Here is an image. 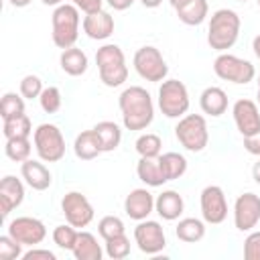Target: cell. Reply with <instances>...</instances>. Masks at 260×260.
<instances>
[{
    "instance_id": "6da1fadb",
    "label": "cell",
    "mask_w": 260,
    "mask_h": 260,
    "mask_svg": "<svg viewBox=\"0 0 260 260\" xmlns=\"http://www.w3.org/2000/svg\"><path fill=\"white\" fill-rule=\"evenodd\" d=\"M118 106H120V112H122V124L128 130H144L154 120L152 98L140 85L126 87L118 98Z\"/></svg>"
},
{
    "instance_id": "7a4b0ae2",
    "label": "cell",
    "mask_w": 260,
    "mask_h": 260,
    "mask_svg": "<svg viewBox=\"0 0 260 260\" xmlns=\"http://www.w3.org/2000/svg\"><path fill=\"white\" fill-rule=\"evenodd\" d=\"M240 16L232 8H219L211 14L209 26H207V43L213 51L225 53L232 49L240 37Z\"/></svg>"
},
{
    "instance_id": "3957f363",
    "label": "cell",
    "mask_w": 260,
    "mask_h": 260,
    "mask_svg": "<svg viewBox=\"0 0 260 260\" xmlns=\"http://www.w3.org/2000/svg\"><path fill=\"white\" fill-rule=\"evenodd\" d=\"M79 8L75 4H59L53 10L51 24H53V43L59 49H69L75 47V41L79 37Z\"/></svg>"
},
{
    "instance_id": "277c9868",
    "label": "cell",
    "mask_w": 260,
    "mask_h": 260,
    "mask_svg": "<svg viewBox=\"0 0 260 260\" xmlns=\"http://www.w3.org/2000/svg\"><path fill=\"white\" fill-rule=\"evenodd\" d=\"M95 63L100 71V79L108 87H118L128 79V65L124 51L118 45H104L95 53Z\"/></svg>"
},
{
    "instance_id": "5b68a950",
    "label": "cell",
    "mask_w": 260,
    "mask_h": 260,
    "mask_svg": "<svg viewBox=\"0 0 260 260\" xmlns=\"http://www.w3.org/2000/svg\"><path fill=\"white\" fill-rule=\"evenodd\" d=\"M177 140L191 152H201L209 142L207 122L201 114H185L175 126Z\"/></svg>"
},
{
    "instance_id": "8992f818",
    "label": "cell",
    "mask_w": 260,
    "mask_h": 260,
    "mask_svg": "<svg viewBox=\"0 0 260 260\" xmlns=\"http://www.w3.org/2000/svg\"><path fill=\"white\" fill-rule=\"evenodd\" d=\"M32 144L43 162H59L65 156V138L55 124H39L32 134Z\"/></svg>"
},
{
    "instance_id": "52a82bcc",
    "label": "cell",
    "mask_w": 260,
    "mask_h": 260,
    "mask_svg": "<svg viewBox=\"0 0 260 260\" xmlns=\"http://www.w3.org/2000/svg\"><path fill=\"white\" fill-rule=\"evenodd\" d=\"M187 85L179 79H165L158 87V108L167 118H183L189 110Z\"/></svg>"
},
{
    "instance_id": "ba28073f",
    "label": "cell",
    "mask_w": 260,
    "mask_h": 260,
    "mask_svg": "<svg viewBox=\"0 0 260 260\" xmlns=\"http://www.w3.org/2000/svg\"><path fill=\"white\" fill-rule=\"evenodd\" d=\"M213 71L219 79L232 81V83H238V85L250 83L256 75V69L250 61H246L242 57H236L232 53H219L213 61Z\"/></svg>"
},
{
    "instance_id": "9c48e42d",
    "label": "cell",
    "mask_w": 260,
    "mask_h": 260,
    "mask_svg": "<svg viewBox=\"0 0 260 260\" xmlns=\"http://www.w3.org/2000/svg\"><path fill=\"white\" fill-rule=\"evenodd\" d=\"M132 65L136 69V73L146 79V81H165L167 73H169V67H167V61L162 57V53L152 47V45H146V47H140L136 53H134V59H132Z\"/></svg>"
},
{
    "instance_id": "30bf717a",
    "label": "cell",
    "mask_w": 260,
    "mask_h": 260,
    "mask_svg": "<svg viewBox=\"0 0 260 260\" xmlns=\"http://www.w3.org/2000/svg\"><path fill=\"white\" fill-rule=\"evenodd\" d=\"M61 209L67 223H71L73 228H85L93 219V205L79 191L65 193V197L61 199Z\"/></svg>"
},
{
    "instance_id": "8fae6325",
    "label": "cell",
    "mask_w": 260,
    "mask_h": 260,
    "mask_svg": "<svg viewBox=\"0 0 260 260\" xmlns=\"http://www.w3.org/2000/svg\"><path fill=\"white\" fill-rule=\"evenodd\" d=\"M8 234L22 246H39L47 238V228L41 219L22 215L8 223Z\"/></svg>"
},
{
    "instance_id": "7c38bea8",
    "label": "cell",
    "mask_w": 260,
    "mask_h": 260,
    "mask_svg": "<svg viewBox=\"0 0 260 260\" xmlns=\"http://www.w3.org/2000/svg\"><path fill=\"white\" fill-rule=\"evenodd\" d=\"M134 240H136V246L140 248V252H144V254H158L167 246L162 225L148 217L138 221V225L134 228Z\"/></svg>"
},
{
    "instance_id": "4fadbf2b",
    "label": "cell",
    "mask_w": 260,
    "mask_h": 260,
    "mask_svg": "<svg viewBox=\"0 0 260 260\" xmlns=\"http://www.w3.org/2000/svg\"><path fill=\"white\" fill-rule=\"evenodd\" d=\"M201 215L203 221L217 225L228 217V201H225V193L221 187L217 185H207L201 191Z\"/></svg>"
},
{
    "instance_id": "5bb4252c",
    "label": "cell",
    "mask_w": 260,
    "mask_h": 260,
    "mask_svg": "<svg viewBox=\"0 0 260 260\" xmlns=\"http://www.w3.org/2000/svg\"><path fill=\"white\" fill-rule=\"evenodd\" d=\"M260 221V197L256 193H242L234 203V225L240 232H252Z\"/></svg>"
},
{
    "instance_id": "9a60e30c",
    "label": "cell",
    "mask_w": 260,
    "mask_h": 260,
    "mask_svg": "<svg viewBox=\"0 0 260 260\" xmlns=\"http://www.w3.org/2000/svg\"><path fill=\"white\" fill-rule=\"evenodd\" d=\"M232 114L242 136L260 132V110L252 100H238L232 108Z\"/></svg>"
},
{
    "instance_id": "2e32d148",
    "label": "cell",
    "mask_w": 260,
    "mask_h": 260,
    "mask_svg": "<svg viewBox=\"0 0 260 260\" xmlns=\"http://www.w3.org/2000/svg\"><path fill=\"white\" fill-rule=\"evenodd\" d=\"M124 211L130 219L142 221L154 211V197L148 189H132L124 199Z\"/></svg>"
},
{
    "instance_id": "e0dca14e",
    "label": "cell",
    "mask_w": 260,
    "mask_h": 260,
    "mask_svg": "<svg viewBox=\"0 0 260 260\" xmlns=\"http://www.w3.org/2000/svg\"><path fill=\"white\" fill-rule=\"evenodd\" d=\"M24 201V185L20 179L6 175L0 181V215L8 217L12 209H16Z\"/></svg>"
},
{
    "instance_id": "ac0fdd59",
    "label": "cell",
    "mask_w": 260,
    "mask_h": 260,
    "mask_svg": "<svg viewBox=\"0 0 260 260\" xmlns=\"http://www.w3.org/2000/svg\"><path fill=\"white\" fill-rule=\"evenodd\" d=\"M81 26H83V32L89 39H93V41H106L114 32V16L102 8L98 12L85 14Z\"/></svg>"
},
{
    "instance_id": "d6986e66",
    "label": "cell",
    "mask_w": 260,
    "mask_h": 260,
    "mask_svg": "<svg viewBox=\"0 0 260 260\" xmlns=\"http://www.w3.org/2000/svg\"><path fill=\"white\" fill-rule=\"evenodd\" d=\"M20 175H22V179L26 181V185H28L30 189H35V191H45V189H49L51 183H53L51 171H49L41 160H32V158L24 160V162L20 165Z\"/></svg>"
},
{
    "instance_id": "ffe728a7",
    "label": "cell",
    "mask_w": 260,
    "mask_h": 260,
    "mask_svg": "<svg viewBox=\"0 0 260 260\" xmlns=\"http://www.w3.org/2000/svg\"><path fill=\"white\" fill-rule=\"evenodd\" d=\"M183 209H185L183 197H181L177 191H173V189L162 191V193L154 199V211H156L162 219H167V221L179 219L181 213H183Z\"/></svg>"
},
{
    "instance_id": "44dd1931",
    "label": "cell",
    "mask_w": 260,
    "mask_h": 260,
    "mask_svg": "<svg viewBox=\"0 0 260 260\" xmlns=\"http://www.w3.org/2000/svg\"><path fill=\"white\" fill-rule=\"evenodd\" d=\"M199 106H201L203 114L217 118V116L225 114V110H228V93L217 85H209L201 91Z\"/></svg>"
},
{
    "instance_id": "7402d4cb",
    "label": "cell",
    "mask_w": 260,
    "mask_h": 260,
    "mask_svg": "<svg viewBox=\"0 0 260 260\" xmlns=\"http://www.w3.org/2000/svg\"><path fill=\"white\" fill-rule=\"evenodd\" d=\"M73 150H75V156L81 158V160H93L95 156H100L104 152L100 136H98V132L93 128L91 130H83L81 134H77V138L73 142Z\"/></svg>"
},
{
    "instance_id": "603a6c76",
    "label": "cell",
    "mask_w": 260,
    "mask_h": 260,
    "mask_svg": "<svg viewBox=\"0 0 260 260\" xmlns=\"http://www.w3.org/2000/svg\"><path fill=\"white\" fill-rule=\"evenodd\" d=\"M59 63H61V69H63L67 75H71V77L83 75V73L87 71V65H89L87 55H85L81 49H77V47L63 49Z\"/></svg>"
},
{
    "instance_id": "cb8c5ba5",
    "label": "cell",
    "mask_w": 260,
    "mask_h": 260,
    "mask_svg": "<svg viewBox=\"0 0 260 260\" xmlns=\"http://www.w3.org/2000/svg\"><path fill=\"white\" fill-rule=\"evenodd\" d=\"M71 252L77 260H102V256H104V250L98 244L95 236L89 232H83V230L77 234V242Z\"/></svg>"
},
{
    "instance_id": "d4e9b609",
    "label": "cell",
    "mask_w": 260,
    "mask_h": 260,
    "mask_svg": "<svg viewBox=\"0 0 260 260\" xmlns=\"http://www.w3.org/2000/svg\"><path fill=\"white\" fill-rule=\"evenodd\" d=\"M136 175L148 187H160V185L167 183V177L160 171L158 158H144V156H140V160L136 165Z\"/></svg>"
},
{
    "instance_id": "484cf974",
    "label": "cell",
    "mask_w": 260,
    "mask_h": 260,
    "mask_svg": "<svg viewBox=\"0 0 260 260\" xmlns=\"http://www.w3.org/2000/svg\"><path fill=\"white\" fill-rule=\"evenodd\" d=\"M209 12V4L207 0H189L187 4H183L181 8H177V16L183 24L187 26H197L207 18Z\"/></svg>"
},
{
    "instance_id": "4316f807",
    "label": "cell",
    "mask_w": 260,
    "mask_h": 260,
    "mask_svg": "<svg viewBox=\"0 0 260 260\" xmlns=\"http://www.w3.org/2000/svg\"><path fill=\"white\" fill-rule=\"evenodd\" d=\"M93 130L98 132L100 136V142H102V150L104 152H112L120 146V140H122V130L116 122H110V120H104V122H98L93 126Z\"/></svg>"
},
{
    "instance_id": "83f0119b",
    "label": "cell",
    "mask_w": 260,
    "mask_h": 260,
    "mask_svg": "<svg viewBox=\"0 0 260 260\" xmlns=\"http://www.w3.org/2000/svg\"><path fill=\"white\" fill-rule=\"evenodd\" d=\"M175 234L181 242H187V244H195L199 240H203L205 236V223L197 217H183L179 219L177 228H175Z\"/></svg>"
},
{
    "instance_id": "f1b7e54d",
    "label": "cell",
    "mask_w": 260,
    "mask_h": 260,
    "mask_svg": "<svg viewBox=\"0 0 260 260\" xmlns=\"http://www.w3.org/2000/svg\"><path fill=\"white\" fill-rule=\"evenodd\" d=\"M158 165H160V171L162 175L167 177V181H175V179H181L187 171V158L179 152H165L158 156Z\"/></svg>"
},
{
    "instance_id": "f546056e",
    "label": "cell",
    "mask_w": 260,
    "mask_h": 260,
    "mask_svg": "<svg viewBox=\"0 0 260 260\" xmlns=\"http://www.w3.org/2000/svg\"><path fill=\"white\" fill-rule=\"evenodd\" d=\"M2 132H4V138H18V136L28 138V136L32 134L30 118H28L26 114H20V116H14V118H8V120H4Z\"/></svg>"
},
{
    "instance_id": "4dcf8cb0",
    "label": "cell",
    "mask_w": 260,
    "mask_h": 260,
    "mask_svg": "<svg viewBox=\"0 0 260 260\" xmlns=\"http://www.w3.org/2000/svg\"><path fill=\"white\" fill-rule=\"evenodd\" d=\"M30 150H32V144L28 138L24 136H18V138H6V144H4V152L10 160L14 162H24L30 158Z\"/></svg>"
},
{
    "instance_id": "1f68e13d",
    "label": "cell",
    "mask_w": 260,
    "mask_h": 260,
    "mask_svg": "<svg viewBox=\"0 0 260 260\" xmlns=\"http://www.w3.org/2000/svg\"><path fill=\"white\" fill-rule=\"evenodd\" d=\"M136 152L144 158H158L160 156V150H162V140L158 134H152V132H146V134H140L136 138Z\"/></svg>"
},
{
    "instance_id": "d6a6232c",
    "label": "cell",
    "mask_w": 260,
    "mask_h": 260,
    "mask_svg": "<svg viewBox=\"0 0 260 260\" xmlns=\"http://www.w3.org/2000/svg\"><path fill=\"white\" fill-rule=\"evenodd\" d=\"M20 114H24V98L14 93V91L4 93L2 102H0V116H2V120L14 118V116H20Z\"/></svg>"
},
{
    "instance_id": "836d02e7",
    "label": "cell",
    "mask_w": 260,
    "mask_h": 260,
    "mask_svg": "<svg viewBox=\"0 0 260 260\" xmlns=\"http://www.w3.org/2000/svg\"><path fill=\"white\" fill-rule=\"evenodd\" d=\"M98 234L104 240H110V238L126 234V228H124V221L118 215H104L100 219V223H98Z\"/></svg>"
},
{
    "instance_id": "e575fe53",
    "label": "cell",
    "mask_w": 260,
    "mask_h": 260,
    "mask_svg": "<svg viewBox=\"0 0 260 260\" xmlns=\"http://www.w3.org/2000/svg\"><path fill=\"white\" fill-rule=\"evenodd\" d=\"M77 234H79L77 228H73L71 223H63L53 230V242L63 250H73V246L77 242Z\"/></svg>"
},
{
    "instance_id": "d590c367",
    "label": "cell",
    "mask_w": 260,
    "mask_h": 260,
    "mask_svg": "<svg viewBox=\"0 0 260 260\" xmlns=\"http://www.w3.org/2000/svg\"><path fill=\"white\" fill-rule=\"evenodd\" d=\"M106 254L112 258V260H122L130 254V240L126 234L122 236H116V238H110L106 240Z\"/></svg>"
},
{
    "instance_id": "8d00e7d4",
    "label": "cell",
    "mask_w": 260,
    "mask_h": 260,
    "mask_svg": "<svg viewBox=\"0 0 260 260\" xmlns=\"http://www.w3.org/2000/svg\"><path fill=\"white\" fill-rule=\"evenodd\" d=\"M39 102H41V108H43L47 114L59 112V110H61V104H63V98H61L59 87H55V85L45 87L43 93L39 95Z\"/></svg>"
},
{
    "instance_id": "74e56055",
    "label": "cell",
    "mask_w": 260,
    "mask_h": 260,
    "mask_svg": "<svg viewBox=\"0 0 260 260\" xmlns=\"http://www.w3.org/2000/svg\"><path fill=\"white\" fill-rule=\"evenodd\" d=\"M22 258V244L16 242L10 234L0 236V260H16Z\"/></svg>"
},
{
    "instance_id": "f35d334b",
    "label": "cell",
    "mask_w": 260,
    "mask_h": 260,
    "mask_svg": "<svg viewBox=\"0 0 260 260\" xmlns=\"http://www.w3.org/2000/svg\"><path fill=\"white\" fill-rule=\"evenodd\" d=\"M43 81H41V77L39 75H24L22 79H20V95L24 98V100H35V98H39L41 93H43Z\"/></svg>"
},
{
    "instance_id": "ab89813d",
    "label": "cell",
    "mask_w": 260,
    "mask_h": 260,
    "mask_svg": "<svg viewBox=\"0 0 260 260\" xmlns=\"http://www.w3.org/2000/svg\"><path fill=\"white\" fill-rule=\"evenodd\" d=\"M244 258L246 260H260V230L250 232L244 240Z\"/></svg>"
},
{
    "instance_id": "60d3db41",
    "label": "cell",
    "mask_w": 260,
    "mask_h": 260,
    "mask_svg": "<svg viewBox=\"0 0 260 260\" xmlns=\"http://www.w3.org/2000/svg\"><path fill=\"white\" fill-rule=\"evenodd\" d=\"M22 260H55V254L51 250H43V248L32 246V250L22 254Z\"/></svg>"
},
{
    "instance_id": "b9f144b4",
    "label": "cell",
    "mask_w": 260,
    "mask_h": 260,
    "mask_svg": "<svg viewBox=\"0 0 260 260\" xmlns=\"http://www.w3.org/2000/svg\"><path fill=\"white\" fill-rule=\"evenodd\" d=\"M81 12H85V14H91V12H98V10H102V0H71Z\"/></svg>"
},
{
    "instance_id": "7bdbcfd3",
    "label": "cell",
    "mask_w": 260,
    "mask_h": 260,
    "mask_svg": "<svg viewBox=\"0 0 260 260\" xmlns=\"http://www.w3.org/2000/svg\"><path fill=\"white\" fill-rule=\"evenodd\" d=\"M244 148H246L250 154L260 156V132L250 134V136H244Z\"/></svg>"
},
{
    "instance_id": "ee69618b",
    "label": "cell",
    "mask_w": 260,
    "mask_h": 260,
    "mask_svg": "<svg viewBox=\"0 0 260 260\" xmlns=\"http://www.w3.org/2000/svg\"><path fill=\"white\" fill-rule=\"evenodd\" d=\"M108 4L114 8V10H126L134 4V0H108Z\"/></svg>"
},
{
    "instance_id": "f6af8a7d",
    "label": "cell",
    "mask_w": 260,
    "mask_h": 260,
    "mask_svg": "<svg viewBox=\"0 0 260 260\" xmlns=\"http://www.w3.org/2000/svg\"><path fill=\"white\" fill-rule=\"evenodd\" d=\"M252 177H254V181L260 185V160L254 162V167H252Z\"/></svg>"
},
{
    "instance_id": "bcb514c9",
    "label": "cell",
    "mask_w": 260,
    "mask_h": 260,
    "mask_svg": "<svg viewBox=\"0 0 260 260\" xmlns=\"http://www.w3.org/2000/svg\"><path fill=\"white\" fill-rule=\"evenodd\" d=\"M252 49H254V55L260 59V35L254 37V41H252Z\"/></svg>"
},
{
    "instance_id": "7dc6e473",
    "label": "cell",
    "mask_w": 260,
    "mask_h": 260,
    "mask_svg": "<svg viewBox=\"0 0 260 260\" xmlns=\"http://www.w3.org/2000/svg\"><path fill=\"white\" fill-rule=\"evenodd\" d=\"M8 2H10L14 8H24V6H28L32 0H8Z\"/></svg>"
},
{
    "instance_id": "c3c4849f",
    "label": "cell",
    "mask_w": 260,
    "mask_h": 260,
    "mask_svg": "<svg viewBox=\"0 0 260 260\" xmlns=\"http://www.w3.org/2000/svg\"><path fill=\"white\" fill-rule=\"evenodd\" d=\"M146 8H156V6H160L162 4V0H140Z\"/></svg>"
},
{
    "instance_id": "681fc988",
    "label": "cell",
    "mask_w": 260,
    "mask_h": 260,
    "mask_svg": "<svg viewBox=\"0 0 260 260\" xmlns=\"http://www.w3.org/2000/svg\"><path fill=\"white\" fill-rule=\"evenodd\" d=\"M169 2H171V6H173V8H175V10H177V8H181V6H183V4H187V2H189V0H169Z\"/></svg>"
},
{
    "instance_id": "f907efd6",
    "label": "cell",
    "mask_w": 260,
    "mask_h": 260,
    "mask_svg": "<svg viewBox=\"0 0 260 260\" xmlns=\"http://www.w3.org/2000/svg\"><path fill=\"white\" fill-rule=\"evenodd\" d=\"M43 4H47V6H59V4H63V0H41Z\"/></svg>"
},
{
    "instance_id": "816d5d0a",
    "label": "cell",
    "mask_w": 260,
    "mask_h": 260,
    "mask_svg": "<svg viewBox=\"0 0 260 260\" xmlns=\"http://www.w3.org/2000/svg\"><path fill=\"white\" fill-rule=\"evenodd\" d=\"M258 104H260V87H258Z\"/></svg>"
},
{
    "instance_id": "f5cc1de1",
    "label": "cell",
    "mask_w": 260,
    "mask_h": 260,
    "mask_svg": "<svg viewBox=\"0 0 260 260\" xmlns=\"http://www.w3.org/2000/svg\"><path fill=\"white\" fill-rule=\"evenodd\" d=\"M258 87H260V77H258Z\"/></svg>"
},
{
    "instance_id": "db71d44e",
    "label": "cell",
    "mask_w": 260,
    "mask_h": 260,
    "mask_svg": "<svg viewBox=\"0 0 260 260\" xmlns=\"http://www.w3.org/2000/svg\"><path fill=\"white\" fill-rule=\"evenodd\" d=\"M238 2H248V0H238Z\"/></svg>"
},
{
    "instance_id": "11a10c76",
    "label": "cell",
    "mask_w": 260,
    "mask_h": 260,
    "mask_svg": "<svg viewBox=\"0 0 260 260\" xmlns=\"http://www.w3.org/2000/svg\"><path fill=\"white\" fill-rule=\"evenodd\" d=\"M258 6H260V0H258Z\"/></svg>"
}]
</instances>
